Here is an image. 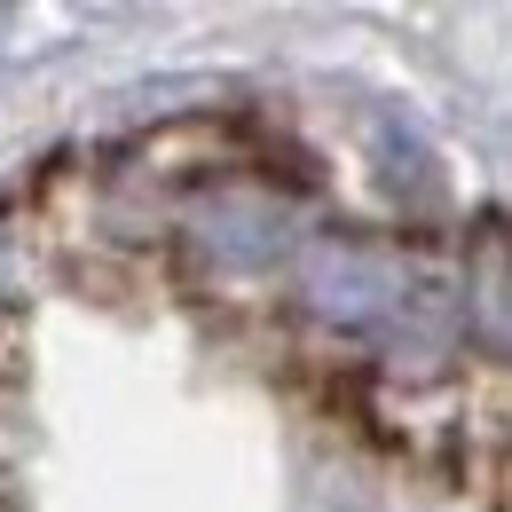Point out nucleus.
Listing matches in <instances>:
<instances>
[{
    "instance_id": "1",
    "label": "nucleus",
    "mask_w": 512,
    "mask_h": 512,
    "mask_svg": "<svg viewBox=\"0 0 512 512\" xmlns=\"http://www.w3.org/2000/svg\"><path fill=\"white\" fill-rule=\"evenodd\" d=\"M505 316H512V292H505Z\"/></svg>"
}]
</instances>
